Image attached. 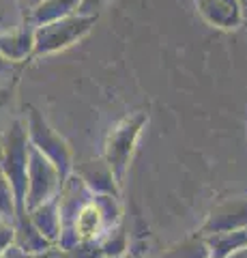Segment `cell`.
I'll list each match as a JSON object with an SVG mask.
<instances>
[{"label": "cell", "mask_w": 247, "mask_h": 258, "mask_svg": "<svg viewBox=\"0 0 247 258\" xmlns=\"http://www.w3.org/2000/svg\"><path fill=\"white\" fill-rule=\"evenodd\" d=\"M28 187H26V205L37 209L39 205L47 203L60 183L58 170L52 166V161L43 157L37 149L28 144V170H26Z\"/></svg>", "instance_id": "5"}, {"label": "cell", "mask_w": 247, "mask_h": 258, "mask_svg": "<svg viewBox=\"0 0 247 258\" xmlns=\"http://www.w3.org/2000/svg\"><path fill=\"white\" fill-rule=\"evenodd\" d=\"M24 24L26 22H24V13L18 0H0V35H7Z\"/></svg>", "instance_id": "12"}, {"label": "cell", "mask_w": 247, "mask_h": 258, "mask_svg": "<svg viewBox=\"0 0 247 258\" xmlns=\"http://www.w3.org/2000/svg\"><path fill=\"white\" fill-rule=\"evenodd\" d=\"M114 181L116 179H114V174L106 161H91V164L82 170V183H86L95 191L106 194V196H112V191H116Z\"/></svg>", "instance_id": "11"}, {"label": "cell", "mask_w": 247, "mask_h": 258, "mask_svg": "<svg viewBox=\"0 0 247 258\" xmlns=\"http://www.w3.org/2000/svg\"><path fill=\"white\" fill-rule=\"evenodd\" d=\"M15 76H18V64L7 60L3 54H0V86H11L9 82H13Z\"/></svg>", "instance_id": "14"}, {"label": "cell", "mask_w": 247, "mask_h": 258, "mask_svg": "<svg viewBox=\"0 0 247 258\" xmlns=\"http://www.w3.org/2000/svg\"><path fill=\"white\" fill-rule=\"evenodd\" d=\"M238 7H241V13H243V24L247 22V0H236Z\"/></svg>", "instance_id": "18"}, {"label": "cell", "mask_w": 247, "mask_h": 258, "mask_svg": "<svg viewBox=\"0 0 247 258\" xmlns=\"http://www.w3.org/2000/svg\"><path fill=\"white\" fill-rule=\"evenodd\" d=\"M247 224V198H238L232 203L221 205L219 209H215V213L211 215L206 228L209 230H230L236 226Z\"/></svg>", "instance_id": "9"}, {"label": "cell", "mask_w": 247, "mask_h": 258, "mask_svg": "<svg viewBox=\"0 0 247 258\" xmlns=\"http://www.w3.org/2000/svg\"><path fill=\"white\" fill-rule=\"evenodd\" d=\"M103 222H106V215H103L97 200L82 205L77 209V215H75V232H77V237L79 239H93L99 232Z\"/></svg>", "instance_id": "10"}, {"label": "cell", "mask_w": 247, "mask_h": 258, "mask_svg": "<svg viewBox=\"0 0 247 258\" xmlns=\"http://www.w3.org/2000/svg\"><path fill=\"white\" fill-rule=\"evenodd\" d=\"M108 5V0H79L77 15H95L97 18L99 11Z\"/></svg>", "instance_id": "15"}, {"label": "cell", "mask_w": 247, "mask_h": 258, "mask_svg": "<svg viewBox=\"0 0 247 258\" xmlns=\"http://www.w3.org/2000/svg\"><path fill=\"white\" fill-rule=\"evenodd\" d=\"M45 0H18V5H20V9H22V13H24V18L33 11V9H37L39 5H43Z\"/></svg>", "instance_id": "16"}, {"label": "cell", "mask_w": 247, "mask_h": 258, "mask_svg": "<svg viewBox=\"0 0 247 258\" xmlns=\"http://www.w3.org/2000/svg\"><path fill=\"white\" fill-rule=\"evenodd\" d=\"M33 47H35L33 28H30L28 24L7 32V35H0V54L15 64H20L26 60L28 56H33Z\"/></svg>", "instance_id": "7"}, {"label": "cell", "mask_w": 247, "mask_h": 258, "mask_svg": "<svg viewBox=\"0 0 247 258\" xmlns=\"http://www.w3.org/2000/svg\"><path fill=\"white\" fill-rule=\"evenodd\" d=\"M146 112H133V114L125 116L121 123H116L112 127V132L108 134V140H106V164L110 166L114 179L121 181L123 174L129 166V159H131V153L138 144V138L142 134V129L146 125Z\"/></svg>", "instance_id": "3"}, {"label": "cell", "mask_w": 247, "mask_h": 258, "mask_svg": "<svg viewBox=\"0 0 247 258\" xmlns=\"http://www.w3.org/2000/svg\"><path fill=\"white\" fill-rule=\"evenodd\" d=\"M79 7V0H45L43 5H39L37 9L30 11L24 22L28 24L30 28H39L45 26V24H52L56 20L69 18V15H75Z\"/></svg>", "instance_id": "8"}, {"label": "cell", "mask_w": 247, "mask_h": 258, "mask_svg": "<svg viewBox=\"0 0 247 258\" xmlns=\"http://www.w3.org/2000/svg\"><path fill=\"white\" fill-rule=\"evenodd\" d=\"M97 18L95 15H69V18L56 20L45 26L33 28V39L35 56H47V54H56L60 50H67L73 43H77L79 39H84L93 30Z\"/></svg>", "instance_id": "2"}, {"label": "cell", "mask_w": 247, "mask_h": 258, "mask_svg": "<svg viewBox=\"0 0 247 258\" xmlns=\"http://www.w3.org/2000/svg\"><path fill=\"white\" fill-rule=\"evenodd\" d=\"M198 13L206 24L221 30H234L243 24V13L236 0H196Z\"/></svg>", "instance_id": "6"}, {"label": "cell", "mask_w": 247, "mask_h": 258, "mask_svg": "<svg viewBox=\"0 0 247 258\" xmlns=\"http://www.w3.org/2000/svg\"><path fill=\"white\" fill-rule=\"evenodd\" d=\"M11 91H13L11 86H0V110H3L7 103H9V99H11Z\"/></svg>", "instance_id": "17"}, {"label": "cell", "mask_w": 247, "mask_h": 258, "mask_svg": "<svg viewBox=\"0 0 247 258\" xmlns=\"http://www.w3.org/2000/svg\"><path fill=\"white\" fill-rule=\"evenodd\" d=\"M3 174L9 181V187L13 191V200L18 203V211L24 213L26 209V170H28V136L26 125L15 120L11 129L5 136L3 142V157H0Z\"/></svg>", "instance_id": "1"}, {"label": "cell", "mask_w": 247, "mask_h": 258, "mask_svg": "<svg viewBox=\"0 0 247 258\" xmlns=\"http://www.w3.org/2000/svg\"><path fill=\"white\" fill-rule=\"evenodd\" d=\"M11 207H13V191L9 187V181L5 179V174H0V217L7 211L11 213Z\"/></svg>", "instance_id": "13"}, {"label": "cell", "mask_w": 247, "mask_h": 258, "mask_svg": "<svg viewBox=\"0 0 247 258\" xmlns=\"http://www.w3.org/2000/svg\"><path fill=\"white\" fill-rule=\"evenodd\" d=\"M28 144L37 149L43 157L52 161V166L58 170L60 179H65L71 170V151L67 142L50 127V123L43 118V114L37 108L28 106V123H26Z\"/></svg>", "instance_id": "4"}]
</instances>
